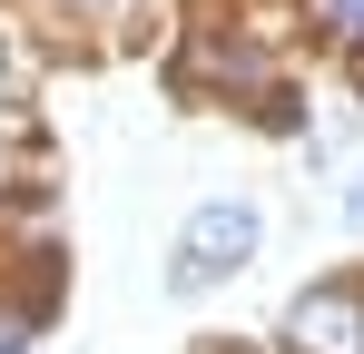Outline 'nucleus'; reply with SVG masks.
<instances>
[{"instance_id":"obj_1","label":"nucleus","mask_w":364,"mask_h":354,"mask_svg":"<svg viewBox=\"0 0 364 354\" xmlns=\"http://www.w3.org/2000/svg\"><path fill=\"white\" fill-rule=\"evenodd\" d=\"M246 246H256V207L217 197V207H197V217H187V236H178V266H168V276H178V286L197 295V286H217V276L237 266Z\"/></svg>"},{"instance_id":"obj_2","label":"nucleus","mask_w":364,"mask_h":354,"mask_svg":"<svg viewBox=\"0 0 364 354\" xmlns=\"http://www.w3.org/2000/svg\"><path fill=\"white\" fill-rule=\"evenodd\" d=\"M286 345H296V354H364V305H355L345 286L296 295V315H286Z\"/></svg>"},{"instance_id":"obj_3","label":"nucleus","mask_w":364,"mask_h":354,"mask_svg":"<svg viewBox=\"0 0 364 354\" xmlns=\"http://www.w3.org/2000/svg\"><path fill=\"white\" fill-rule=\"evenodd\" d=\"M325 20H335L345 40H364V0H325Z\"/></svg>"},{"instance_id":"obj_5","label":"nucleus","mask_w":364,"mask_h":354,"mask_svg":"<svg viewBox=\"0 0 364 354\" xmlns=\"http://www.w3.org/2000/svg\"><path fill=\"white\" fill-rule=\"evenodd\" d=\"M345 217H355V227H364V187H355V197H345Z\"/></svg>"},{"instance_id":"obj_4","label":"nucleus","mask_w":364,"mask_h":354,"mask_svg":"<svg viewBox=\"0 0 364 354\" xmlns=\"http://www.w3.org/2000/svg\"><path fill=\"white\" fill-rule=\"evenodd\" d=\"M30 345V315H0V354H20Z\"/></svg>"},{"instance_id":"obj_6","label":"nucleus","mask_w":364,"mask_h":354,"mask_svg":"<svg viewBox=\"0 0 364 354\" xmlns=\"http://www.w3.org/2000/svg\"><path fill=\"white\" fill-rule=\"evenodd\" d=\"M69 10H119V0H69Z\"/></svg>"}]
</instances>
